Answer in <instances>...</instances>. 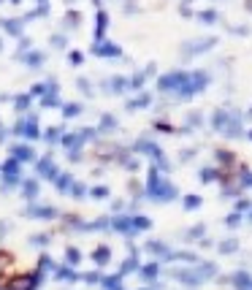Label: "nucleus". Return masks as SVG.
Wrapping results in <instances>:
<instances>
[{"label":"nucleus","instance_id":"7ed1b4c3","mask_svg":"<svg viewBox=\"0 0 252 290\" xmlns=\"http://www.w3.org/2000/svg\"><path fill=\"white\" fill-rule=\"evenodd\" d=\"M38 171H41V176H54V163H51V160H41V168H38Z\"/></svg>","mask_w":252,"mask_h":290},{"label":"nucleus","instance_id":"2eb2a0df","mask_svg":"<svg viewBox=\"0 0 252 290\" xmlns=\"http://www.w3.org/2000/svg\"><path fill=\"white\" fill-rule=\"evenodd\" d=\"M201 19H203V22H214V19H217V14H214V11H203Z\"/></svg>","mask_w":252,"mask_h":290},{"label":"nucleus","instance_id":"6e6552de","mask_svg":"<svg viewBox=\"0 0 252 290\" xmlns=\"http://www.w3.org/2000/svg\"><path fill=\"white\" fill-rule=\"evenodd\" d=\"M95 52H98V55H119V49H117V46H111V44H103Z\"/></svg>","mask_w":252,"mask_h":290},{"label":"nucleus","instance_id":"f8f14e48","mask_svg":"<svg viewBox=\"0 0 252 290\" xmlns=\"http://www.w3.org/2000/svg\"><path fill=\"white\" fill-rule=\"evenodd\" d=\"M242 217H244V214H242V212H236V214H231V217H228V225H231V228H233V225H239V223H242Z\"/></svg>","mask_w":252,"mask_h":290},{"label":"nucleus","instance_id":"aec40b11","mask_svg":"<svg viewBox=\"0 0 252 290\" xmlns=\"http://www.w3.org/2000/svg\"><path fill=\"white\" fill-rule=\"evenodd\" d=\"M114 290H119V288H114Z\"/></svg>","mask_w":252,"mask_h":290},{"label":"nucleus","instance_id":"423d86ee","mask_svg":"<svg viewBox=\"0 0 252 290\" xmlns=\"http://www.w3.org/2000/svg\"><path fill=\"white\" fill-rule=\"evenodd\" d=\"M19 133H25V136H36V122H33V119H30V122H22L19 125Z\"/></svg>","mask_w":252,"mask_h":290},{"label":"nucleus","instance_id":"9d476101","mask_svg":"<svg viewBox=\"0 0 252 290\" xmlns=\"http://www.w3.org/2000/svg\"><path fill=\"white\" fill-rule=\"evenodd\" d=\"M185 206H187V209H196V206H201V198H198V195H190V198L185 201Z\"/></svg>","mask_w":252,"mask_h":290},{"label":"nucleus","instance_id":"dca6fc26","mask_svg":"<svg viewBox=\"0 0 252 290\" xmlns=\"http://www.w3.org/2000/svg\"><path fill=\"white\" fill-rule=\"evenodd\" d=\"M236 212H250V201H239V204H236Z\"/></svg>","mask_w":252,"mask_h":290},{"label":"nucleus","instance_id":"9b49d317","mask_svg":"<svg viewBox=\"0 0 252 290\" xmlns=\"http://www.w3.org/2000/svg\"><path fill=\"white\" fill-rule=\"evenodd\" d=\"M16 158H19V160H30L33 158V149H16Z\"/></svg>","mask_w":252,"mask_h":290},{"label":"nucleus","instance_id":"f3484780","mask_svg":"<svg viewBox=\"0 0 252 290\" xmlns=\"http://www.w3.org/2000/svg\"><path fill=\"white\" fill-rule=\"evenodd\" d=\"M68 263H79V252L76 249H68Z\"/></svg>","mask_w":252,"mask_h":290},{"label":"nucleus","instance_id":"6ab92c4d","mask_svg":"<svg viewBox=\"0 0 252 290\" xmlns=\"http://www.w3.org/2000/svg\"><path fill=\"white\" fill-rule=\"evenodd\" d=\"M25 195H36V184H33V182L25 184Z\"/></svg>","mask_w":252,"mask_h":290},{"label":"nucleus","instance_id":"a211bd4d","mask_svg":"<svg viewBox=\"0 0 252 290\" xmlns=\"http://www.w3.org/2000/svg\"><path fill=\"white\" fill-rule=\"evenodd\" d=\"M84 280H87L90 285H93V282H101V274H98V271H95V274H87V277H84Z\"/></svg>","mask_w":252,"mask_h":290},{"label":"nucleus","instance_id":"4468645a","mask_svg":"<svg viewBox=\"0 0 252 290\" xmlns=\"http://www.w3.org/2000/svg\"><path fill=\"white\" fill-rule=\"evenodd\" d=\"M214 176H217V174L211 171V168H206V171L201 174V179H203V182H211V179H214Z\"/></svg>","mask_w":252,"mask_h":290},{"label":"nucleus","instance_id":"0eeeda50","mask_svg":"<svg viewBox=\"0 0 252 290\" xmlns=\"http://www.w3.org/2000/svg\"><path fill=\"white\" fill-rule=\"evenodd\" d=\"M57 280H79V274L73 269H60L57 271Z\"/></svg>","mask_w":252,"mask_h":290},{"label":"nucleus","instance_id":"39448f33","mask_svg":"<svg viewBox=\"0 0 252 290\" xmlns=\"http://www.w3.org/2000/svg\"><path fill=\"white\" fill-rule=\"evenodd\" d=\"M93 258H95V263H106V260H108V247H98V249H95V255H93Z\"/></svg>","mask_w":252,"mask_h":290},{"label":"nucleus","instance_id":"20e7f679","mask_svg":"<svg viewBox=\"0 0 252 290\" xmlns=\"http://www.w3.org/2000/svg\"><path fill=\"white\" fill-rule=\"evenodd\" d=\"M236 249H239V241H236V239L220 241V252H236Z\"/></svg>","mask_w":252,"mask_h":290},{"label":"nucleus","instance_id":"f03ea898","mask_svg":"<svg viewBox=\"0 0 252 290\" xmlns=\"http://www.w3.org/2000/svg\"><path fill=\"white\" fill-rule=\"evenodd\" d=\"M38 285V274H30V280H19V282H8V290H33Z\"/></svg>","mask_w":252,"mask_h":290},{"label":"nucleus","instance_id":"1a4fd4ad","mask_svg":"<svg viewBox=\"0 0 252 290\" xmlns=\"http://www.w3.org/2000/svg\"><path fill=\"white\" fill-rule=\"evenodd\" d=\"M141 274L147 277V280H154V274H157V263H150V266H144V271Z\"/></svg>","mask_w":252,"mask_h":290},{"label":"nucleus","instance_id":"412c9836","mask_svg":"<svg viewBox=\"0 0 252 290\" xmlns=\"http://www.w3.org/2000/svg\"><path fill=\"white\" fill-rule=\"evenodd\" d=\"M250 136H252V133H250Z\"/></svg>","mask_w":252,"mask_h":290},{"label":"nucleus","instance_id":"ddd939ff","mask_svg":"<svg viewBox=\"0 0 252 290\" xmlns=\"http://www.w3.org/2000/svg\"><path fill=\"white\" fill-rule=\"evenodd\" d=\"M98 38H103V30H106V14H98Z\"/></svg>","mask_w":252,"mask_h":290},{"label":"nucleus","instance_id":"f257e3e1","mask_svg":"<svg viewBox=\"0 0 252 290\" xmlns=\"http://www.w3.org/2000/svg\"><path fill=\"white\" fill-rule=\"evenodd\" d=\"M233 288L236 290H252V274H247V271H239V274H233Z\"/></svg>","mask_w":252,"mask_h":290}]
</instances>
